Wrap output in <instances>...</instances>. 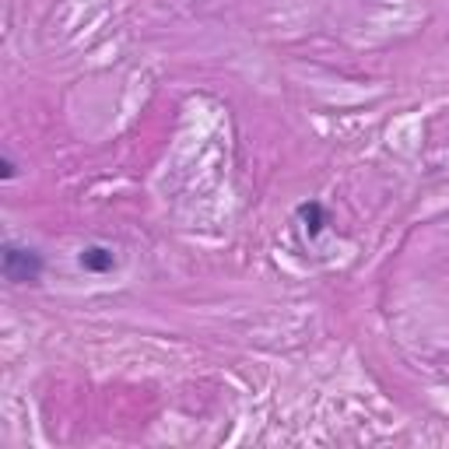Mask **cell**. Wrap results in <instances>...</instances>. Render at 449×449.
Returning <instances> with one entry per match:
<instances>
[{
    "mask_svg": "<svg viewBox=\"0 0 449 449\" xmlns=\"http://www.w3.org/2000/svg\"><path fill=\"white\" fill-rule=\"evenodd\" d=\"M0 267L11 284H35L42 277V253L32 246H18V243H4L0 253Z\"/></svg>",
    "mask_w": 449,
    "mask_h": 449,
    "instance_id": "1",
    "label": "cell"
},
{
    "mask_svg": "<svg viewBox=\"0 0 449 449\" xmlns=\"http://www.w3.org/2000/svg\"><path fill=\"white\" fill-rule=\"evenodd\" d=\"M78 264L88 270V274H109V270L116 267V257H112L109 246H85L81 257H78Z\"/></svg>",
    "mask_w": 449,
    "mask_h": 449,
    "instance_id": "2",
    "label": "cell"
},
{
    "mask_svg": "<svg viewBox=\"0 0 449 449\" xmlns=\"http://www.w3.org/2000/svg\"><path fill=\"white\" fill-rule=\"evenodd\" d=\"M298 218L305 221L309 235H316V232H320V228L327 225V218H323V207H320L316 200H313V204H302V207H298Z\"/></svg>",
    "mask_w": 449,
    "mask_h": 449,
    "instance_id": "3",
    "label": "cell"
},
{
    "mask_svg": "<svg viewBox=\"0 0 449 449\" xmlns=\"http://www.w3.org/2000/svg\"><path fill=\"white\" fill-rule=\"evenodd\" d=\"M0 176H4V180H14V176H18V165H14V158H11L7 151H4V158H0Z\"/></svg>",
    "mask_w": 449,
    "mask_h": 449,
    "instance_id": "4",
    "label": "cell"
}]
</instances>
